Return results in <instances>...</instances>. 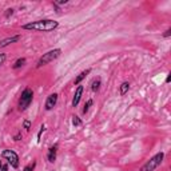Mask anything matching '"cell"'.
Segmentation results:
<instances>
[{"label":"cell","mask_w":171,"mask_h":171,"mask_svg":"<svg viewBox=\"0 0 171 171\" xmlns=\"http://www.w3.org/2000/svg\"><path fill=\"white\" fill-rule=\"evenodd\" d=\"M59 27V23L55 20H51V19H41V20H36V21H31V23L24 24L21 28L23 29H28V31H39V32H49L54 31Z\"/></svg>","instance_id":"obj_1"},{"label":"cell","mask_w":171,"mask_h":171,"mask_svg":"<svg viewBox=\"0 0 171 171\" xmlns=\"http://www.w3.org/2000/svg\"><path fill=\"white\" fill-rule=\"evenodd\" d=\"M163 159H165V152H158L155 154L152 158H151L148 162H146L145 165L142 166V168H140V171H154V170H157L158 167H159L160 165H162Z\"/></svg>","instance_id":"obj_2"},{"label":"cell","mask_w":171,"mask_h":171,"mask_svg":"<svg viewBox=\"0 0 171 171\" xmlns=\"http://www.w3.org/2000/svg\"><path fill=\"white\" fill-rule=\"evenodd\" d=\"M32 100H34V91L29 87L24 88L19 99V111H26L31 106Z\"/></svg>","instance_id":"obj_3"},{"label":"cell","mask_w":171,"mask_h":171,"mask_svg":"<svg viewBox=\"0 0 171 171\" xmlns=\"http://www.w3.org/2000/svg\"><path fill=\"white\" fill-rule=\"evenodd\" d=\"M60 55H62V49L60 48L49 49L48 52L43 54V56L39 59V62H38V68H40L41 66H46V64H48V63H51V62L56 60V59H58Z\"/></svg>","instance_id":"obj_4"},{"label":"cell","mask_w":171,"mask_h":171,"mask_svg":"<svg viewBox=\"0 0 171 171\" xmlns=\"http://www.w3.org/2000/svg\"><path fill=\"white\" fill-rule=\"evenodd\" d=\"M1 157L8 162V165H11V167L14 168H19L20 166V160H19V155L15 152L14 150H4L1 152Z\"/></svg>","instance_id":"obj_5"},{"label":"cell","mask_w":171,"mask_h":171,"mask_svg":"<svg viewBox=\"0 0 171 171\" xmlns=\"http://www.w3.org/2000/svg\"><path fill=\"white\" fill-rule=\"evenodd\" d=\"M56 103H58V94L54 92L46 99V103H44V108H46V111H51L56 106Z\"/></svg>","instance_id":"obj_6"},{"label":"cell","mask_w":171,"mask_h":171,"mask_svg":"<svg viewBox=\"0 0 171 171\" xmlns=\"http://www.w3.org/2000/svg\"><path fill=\"white\" fill-rule=\"evenodd\" d=\"M83 91H84V87L79 84L78 88H76V91H75L74 99H72V107H76V106L79 104V102H80V99H82V95H83Z\"/></svg>","instance_id":"obj_7"},{"label":"cell","mask_w":171,"mask_h":171,"mask_svg":"<svg viewBox=\"0 0 171 171\" xmlns=\"http://www.w3.org/2000/svg\"><path fill=\"white\" fill-rule=\"evenodd\" d=\"M20 38H21V35H15V36H9V38H7V39H3V40L0 41V47L4 48V47L9 46V44H12V43H16V41L20 40Z\"/></svg>","instance_id":"obj_8"},{"label":"cell","mask_w":171,"mask_h":171,"mask_svg":"<svg viewBox=\"0 0 171 171\" xmlns=\"http://www.w3.org/2000/svg\"><path fill=\"white\" fill-rule=\"evenodd\" d=\"M91 72V68H87V70H84V71H82L80 74H79L78 76H76L75 78V82H74V83H75V86H79V84L82 83V80H83L84 78H86V76L88 75V74Z\"/></svg>","instance_id":"obj_9"},{"label":"cell","mask_w":171,"mask_h":171,"mask_svg":"<svg viewBox=\"0 0 171 171\" xmlns=\"http://www.w3.org/2000/svg\"><path fill=\"white\" fill-rule=\"evenodd\" d=\"M128 91H130V83H128V82H123V83L120 84V87H119V94L122 96H124Z\"/></svg>","instance_id":"obj_10"},{"label":"cell","mask_w":171,"mask_h":171,"mask_svg":"<svg viewBox=\"0 0 171 171\" xmlns=\"http://www.w3.org/2000/svg\"><path fill=\"white\" fill-rule=\"evenodd\" d=\"M100 84H102V79L100 78L94 79L92 83H91V90H92L94 92H98L99 88H100Z\"/></svg>","instance_id":"obj_11"},{"label":"cell","mask_w":171,"mask_h":171,"mask_svg":"<svg viewBox=\"0 0 171 171\" xmlns=\"http://www.w3.org/2000/svg\"><path fill=\"white\" fill-rule=\"evenodd\" d=\"M26 58H19L18 60L15 62L14 63V66H12V68H14V70H18V68H20V67H23L24 64H26Z\"/></svg>","instance_id":"obj_12"},{"label":"cell","mask_w":171,"mask_h":171,"mask_svg":"<svg viewBox=\"0 0 171 171\" xmlns=\"http://www.w3.org/2000/svg\"><path fill=\"white\" fill-rule=\"evenodd\" d=\"M72 124L75 126V127H79V126L83 124V120H82V119L79 118L78 115H74L72 116Z\"/></svg>","instance_id":"obj_13"},{"label":"cell","mask_w":171,"mask_h":171,"mask_svg":"<svg viewBox=\"0 0 171 171\" xmlns=\"http://www.w3.org/2000/svg\"><path fill=\"white\" fill-rule=\"evenodd\" d=\"M92 103H94L92 99H88V100L86 102V104H84V107H83V110H82V112H83V114H87L88 110H90V107L92 106Z\"/></svg>","instance_id":"obj_14"},{"label":"cell","mask_w":171,"mask_h":171,"mask_svg":"<svg viewBox=\"0 0 171 171\" xmlns=\"http://www.w3.org/2000/svg\"><path fill=\"white\" fill-rule=\"evenodd\" d=\"M35 167H36V162L34 160L32 163H29V165H27L26 167H24V170L23 171H34L35 170Z\"/></svg>","instance_id":"obj_15"},{"label":"cell","mask_w":171,"mask_h":171,"mask_svg":"<svg viewBox=\"0 0 171 171\" xmlns=\"http://www.w3.org/2000/svg\"><path fill=\"white\" fill-rule=\"evenodd\" d=\"M44 131H46V126L41 124V126H40V130H39V132H38V143H40V140H41V135H43Z\"/></svg>","instance_id":"obj_16"},{"label":"cell","mask_w":171,"mask_h":171,"mask_svg":"<svg viewBox=\"0 0 171 171\" xmlns=\"http://www.w3.org/2000/svg\"><path fill=\"white\" fill-rule=\"evenodd\" d=\"M47 159H48V162L49 163H54L56 160V154H51V152H48L47 154Z\"/></svg>","instance_id":"obj_17"},{"label":"cell","mask_w":171,"mask_h":171,"mask_svg":"<svg viewBox=\"0 0 171 171\" xmlns=\"http://www.w3.org/2000/svg\"><path fill=\"white\" fill-rule=\"evenodd\" d=\"M14 15V8H8V9H6V14H4V16H6L7 19H9Z\"/></svg>","instance_id":"obj_18"},{"label":"cell","mask_w":171,"mask_h":171,"mask_svg":"<svg viewBox=\"0 0 171 171\" xmlns=\"http://www.w3.org/2000/svg\"><path fill=\"white\" fill-rule=\"evenodd\" d=\"M23 127L26 128L27 131H29V130H31V122H29L28 119H26V120H24V122H23Z\"/></svg>","instance_id":"obj_19"},{"label":"cell","mask_w":171,"mask_h":171,"mask_svg":"<svg viewBox=\"0 0 171 171\" xmlns=\"http://www.w3.org/2000/svg\"><path fill=\"white\" fill-rule=\"evenodd\" d=\"M56 151H58V143H55L54 146H51L48 148V152H51V154H56Z\"/></svg>","instance_id":"obj_20"},{"label":"cell","mask_w":171,"mask_h":171,"mask_svg":"<svg viewBox=\"0 0 171 171\" xmlns=\"http://www.w3.org/2000/svg\"><path fill=\"white\" fill-rule=\"evenodd\" d=\"M6 59H7V55H6V54H3V52L0 54V67H1V66H3V64H4Z\"/></svg>","instance_id":"obj_21"},{"label":"cell","mask_w":171,"mask_h":171,"mask_svg":"<svg viewBox=\"0 0 171 171\" xmlns=\"http://www.w3.org/2000/svg\"><path fill=\"white\" fill-rule=\"evenodd\" d=\"M21 138H23V135H21V131H19V132L14 136V140H15V142H19V140H21Z\"/></svg>","instance_id":"obj_22"},{"label":"cell","mask_w":171,"mask_h":171,"mask_svg":"<svg viewBox=\"0 0 171 171\" xmlns=\"http://www.w3.org/2000/svg\"><path fill=\"white\" fill-rule=\"evenodd\" d=\"M170 35H171V28H168L167 31H166L165 34H163V38H168Z\"/></svg>","instance_id":"obj_23"},{"label":"cell","mask_w":171,"mask_h":171,"mask_svg":"<svg viewBox=\"0 0 171 171\" xmlns=\"http://www.w3.org/2000/svg\"><path fill=\"white\" fill-rule=\"evenodd\" d=\"M55 3L58 4V6H59V4H67V3H68V0H59V1H55Z\"/></svg>","instance_id":"obj_24"},{"label":"cell","mask_w":171,"mask_h":171,"mask_svg":"<svg viewBox=\"0 0 171 171\" xmlns=\"http://www.w3.org/2000/svg\"><path fill=\"white\" fill-rule=\"evenodd\" d=\"M52 4H54V7H55L56 12H60V8H59V6H58V4H56V3H55V1H54V3H52Z\"/></svg>","instance_id":"obj_25"},{"label":"cell","mask_w":171,"mask_h":171,"mask_svg":"<svg viewBox=\"0 0 171 171\" xmlns=\"http://www.w3.org/2000/svg\"><path fill=\"white\" fill-rule=\"evenodd\" d=\"M170 80H171V74H168L167 78H166V83H170Z\"/></svg>","instance_id":"obj_26"},{"label":"cell","mask_w":171,"mask_h":171,"mask_svg":"<svg viewBox=\"0 0 171 171\" xmlns=\"http://www.w3.org/2000/svg\"><path fill=\"white\" fill-rule=\"evenodd\" d=\"M1 171H8V166H7V165H3V168H1Z\"/></svg>","instance_id":"obj_27"},{"label":"cell","mask_w":171,"mask_h":171,"mask_svg":"<svg viewBox=\"0 0 171 171\" xmlns=\"http://www.w3.org/2000/svg\"><path fill=\"white\" fill-rule=\"evenodd\" d=\"M1 168H3V163H1V160H0V171H1Z\"/></svg>","instance_id":"obj_28"}]
</instances>
